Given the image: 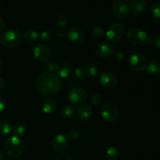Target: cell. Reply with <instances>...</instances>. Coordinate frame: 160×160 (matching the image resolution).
I'll return each instance as SVG.
<instances>
[{"label":"cell","mask_w":160,"mask_h":160,"mask_svg":"<svg viewBox=\"0 0 160 160\" xmlns=\"http://www.w3.org/2000/svg\"><path fill=\"white\" fill-rule=\"evenodd\" d=\"M61 85L62 82L60 78L51 72L41 73L36 80L38 90L45 95H53L58 93L60 90Z\"/></svg>","instance_id":"6da1fadb"},{"label":"cell","mask_w":160,"mask_h":160,"mask_svg":"<svg viewBox=\"0 0 160 160\" xmlns=\"http://www.w3.org/2000/svg\"><path fill=\"white\" fill-rule=\"evenodd\" d=\"M6 152L9 156L17 158L23 154L24 151V143L18 136H11L5 142Z\"/></svg>","instance_id":"7a4b0ae2"},{"label":"cell","mask_w":160,"mask_h":160,"mask_svg":"<svg viewBox=\"0 0 160 160\" xmlns=\"http://www.w3.org/2000/svg\"><path fill=\"white\" fill-rule=\"evenodd\" d=\"M22 41V35L17 30H8L0 36V42L7 48H15Z\"/></svg>","instance_id":"3957f363"},{"label":"cell","mask_w":160,"mask_h":160,"mask_svg":"<svg viewBox=\"0 0 160 160\" xmlns=\"http://www.w3.org/2000/svg\"><path fill=\"white\" fill-rule=\"evenodd\" d=\"M125 34V28L121 23H113L111 25L106 33V38L112 43L120 42Z\"/></svg>","instance_id":"277c9868"},{"label":"cell","mask_w":160,"mask_h":160,"mask_svg":"<svg viewBox=\"0 0 160 160\" xmlns=\"http://www.w3.org/2000/svg\"><path fill=\"white\" fill-rule=\"evenodd\" d=\"M127 38L128 40L134 45H142L146 43L148 35L144 30L138 28H134L128 31Z\"/></svg>","instance_id":"5b68a950"},{"label":"cell","mask_w":160,"mask_h":160,"mask_svg":"<svg viewBox=\"0 0 160 160\" xmlns=\"http://www.w3.org/2000/svg\"><path fill=\"white\" fill-rule=\"evenodd\" d=\"M129 63L131 68L136 71H143L147 67L146 58L139 52L131 55L129 59Z\"/></svg>","instance_id":"8992f818"},{"label":"cell","mask_w":160,"mask_h":160,"mask_svg":"<svg viewBox=\"0 0 160 160\" xmlns=\"http://www.w3.org/2000/svg\"><path fill=\"white\" fill-rule=\"evenodd\" d=\"M112 11L115 16L120 19H125L131 13L129 6L121 0H115L112 3Z\"/></svg>","instance_id":"52a82bcc"},{"label":"cell","mask_w":160,"mask_h":160,"mask_svg":"<svg viewBox=\"0 0 160 160\" xmlns=\"http://www.w3.org/2000/svg\"><path fill=\"white\" fill-rule=\"evenodd\" d=\"M33 53L36 59L41 62H47L51 57L50 48L43 43H38L34 47Z\"/></svg>","instance_id":"ba28073f"},{"label":"cell","mask_w":160,"mask_h":160,"mask_svg":"<svg viewBox=\"0 0 160 160\" xmlns=\"http://www.w3.org/2000/svg\"><path fill=\"white\" fill-rule=\"evenodd\" d=\"M101 115L106 121L109 123L116 121L118 118V112L117 108L112 103H106L102 107Z\"/></svg>","instance_id":"9c48e42d"},{"label":"cell","mask_w":160,"mask_h":160,"mask_svg":"<svg viewBox=\"0 0 160 160\" xmlns=\"http://www.w3.org/2000/svg\"><path fill=\"white\" fill-rule=\"evenodd\" d=\"M87 92L81 88H75L68 95L69 101L73 105L82 104L87 99Z\"/></svg>","instance_id":"30bf717a"},{"label":"cell","mask_w":160,"mask_h":160,"mask_svg":"<svg viewBox=\"0 0 160 160\" xmlns=\"http://www.w3.org/2000/svg\"><path fill=\"white\" fill-rule=\"evenodd\" d=\"M99 81L103 87L106 88H114L118 84V79L111 72H103L99 76Z\"/></svg>","instance_id":"8fae6325"},{"label":"cell","mask_w":160,"mask_h":160,"mask_svg":"<svg viewBox=\"0 0 160 160\" xmlns=\"http://www.w3.org/2000/svg\"><path fill=\"white\" fill-rule=\"evenodd\" d=\"M67 38L74 45H81L84 42V34L80 28H71L67 33Z\"/></svg>","instance_id":"7c38bea8"},{"label":"cell","mask_w":160,"mask_h":160,"mask_svg":"<svg viewBox=\"0 0 160 160\" xmlns=\"http://www.w3.org/2000/svg\"><path fill=\"white\" fill-rule=\"evenodd\" d=\"M51 145L54 151L62 152L65 150L68 145V139L65 134H59L53 138Z\"/></svg>","instance_id":"4fadbf2b"},{"label":"cell","mask_w":160,"mask_h":160,"mask_svg":"<svg viewBox=\"0 0 160 160\" xmlns=\"http://www.w3.org/2000/svg\"><path fill=\"white\" fill-rule=\"evenodd\" d=\"M95 53L100 57H109L113 53V47L109 42H100L95 47Z\"/></svg>","instance_id":"5bb4252c"},{"label":"cell","mask_w":160,"mask_h":160,"mask_svg":"<svg viewBox=\"0 0 160 160\" xmlns=\"http://www.w3.org/2000/svg\"><path fill=\"white\" fill-rule=\"evenodd\" d=\"M72 67L70 64L65 62H59L56 63L55 73L58 77L62 78H67L72 73Z\"/></svg>","instance_id":"9a60e30c"},{"label":"cell","mask_w":160,"mask_h":160,"mask_svg":"<svg viewBox=\"0 0 160 160\" xmlns=\"http://www.w3.org/2000/svg\"><path fill=\"white\" fill-rule=\"evenodd\" d=\"M92 115V106L90 104H82L78 110V117L82 120H88Z\"/></svg>","instance_id":"2e32d148"},{"label":"cell","mask_w":160,"mask_h":160,"mask_svg":"<svg viewBox=\"0 0 160 160\" xmlns=\"http://www.w3.org/2000/svg\"><path fill=\"white\" fill-rule=\"evenodd\" d=\"M130 9L134 15L142 13L147 7L146 0H134L130 5Z\"/></svg>","instance_id":"e0dca14e"},{"label":"cell","mask_w":160,"mask_h":160,"mask_svg":"<svg viewBox=\"0 0 160 160\" xmlns=\"http://www.w3.org/2000/svg\"><path fill=\"white\" fill-rule=\"evenodd\" d=\"M56 106H57V102L56 100L52 98H46L42 102V109L45 113H52L56 109Z\"/></svg>","instance_id":"ac0fdd59"},{"label":"cell","mask_w":160,"mask_h":160,"mask_svg":"<svg viewBox=\"0 0 160 160\" xmlns=\"http://www.w3.org/2000/svg\"><path fill=\"white\" fill-rule=\"evenodd\" d=\"M38 33L34 29H27L23 33V38L30 43H34L38 39Z\"/></svg>","instance_id":"d6986e66"},{"label":"cell","mask_w":160,"mask_h":160,"mask_svg":"<svg viewBox=\"0 0 160 160\" xmlns=\"http://www.w3.org/2000/svg\"><path fill=\"white\" fill-rule=\"evenodd\" d=\"M146 71L148 74L158 75L160 73V62L159 61L152 60L147 65Z\"/></svg>","instance_id":"ffe728a7"},{"label":"cell","mask_w":160,"mask_h":160,"mask_svg":"<svg viewBox=\"0 0 160 160\" xmlns=\"http://www.w3.org/2000/svg\"><path fill=\"white\" fill-rule=\"evenodd\" d=\"M75 108L72 105H65L61 109L60 116L63 119H69L74 114Z\"/></svg>","instance_id":"44dd1931"},{"label":"cell","mask_w":160,"mask_h":160,"mask_svg":"<svg viewBox=\"0 0 160 160\" xmlns=\"http://www.w3.org/2000/svg\"><path fill=\"white\" fill-rule=\"evenodd\" d=\"M105 157L106 160H117L119 158V150L117 147L111 146L106 150Z\"/></svg>","instance_id":"7402d4cb"},{"label":"cell","mask_w":160,"mask_h":160,"mask_svg":"<svg viewBox=\"0 0 160 160\" xmlns=\"http://www.w3.org/2000/svg\"><path fill=\"white\" fill-rule=\"evenodd\" d=\"M56 23L60 30H65L68 26V19L65 15L59 14L56 18Z\"/></svg>","instance_id":"603a6c76"},{"label":"cell","mask_w":160,"mask_h":160,"mask_svg":"<svg viewBox=\"0 0 160 160\" xmlns=\"http://www.w3.org/2000/svg\"><path fill=\"white\" fill-rule=\"evenodd\" d=\"M84 70H85L86 76H88V78H93L94 79V78H96L98 77V68L94 64H88V65H87Z\"/></svg>","instance_id":"cb8c5ba5"},{"label":"cell","mask_w":160,"mask_h":160,"mask_svg":"<svg viewBox=\"0 0 160 160\" xmlns=\"http://www.w3.org/2000/svg\"><path fill=\"white\" fill-rule=\"evenodd\" d=\"M12 129L9 123L6 122H0V135L7 137L12 133Z\"/></svg>","instance_id":"d4e9b609"},{"label":"cell","mask_w":160,"mask_h":160,"mask_svg":"<svg viewBox=\"0 0 160 160\" xmlns=\"http://www.w3.org/2000/svg\"><path fill=\"white\" fill-rule=\"evenodd\" d=\"M12 131H13V133L15 134L16 136L20 137V136L23 135L25 131H26V126L22 122H17L14 124Z\"/></svg>","instance_id":"484cf974"},{"label":"cell","mask_w":160,"mask_h":160,"mask_svg":"<svg viewBox=\"0 0 160 160\" xmlns=\"http://www.w3.org/2000/svg\"><path fill=\"white\" fill-rule=\"evenodd\" d=\"M147 45L151 46L156 47V48H160V35L159 34H152L148 38L146 42Z\"/></svg>","instance_id":"4316f807"},{"label":"cell","mask_w":160,"mask_h":160,"mask_svg":"<svg viewBox=\"0 0 160 160\" xmlns=\"http://www.w3.org/2000/svg\"><path fill=\"white\" fill-rule=\"evenodd\" d=\"M152 13L155 18L160 20V1L153 3L152 6Z\"/></svg>","instance_id":"83f0119b"},{"label":"cell","mask_w":160,"mask_h":160,"mask_svg":"<svg viewBox=\"0 0 160 160\" xmlns=\"http://www.w3.org/2000/svg\"><path fill=\"white\" fill-rule=\"evenodd\" d=\"M92 34L94 38H100L103 37L105 34V31L103 28L101 27H94L92 29Z\"/></svg>","instance_id":"f1b7e54d"},{"label":"cell","mask_w":160,"mask_h":160,"mask_svg":"<svg viewBox=\"0 0 160 160\" xmlns=\"http://www.w3.org/2000/svg\"><path fill=\"white\" fill-rule=\"evenodd\" d=\"M73 75L76 78L80 80H83L85 78L86 73L85 70H84V68L82 67H77V68L74 69L73 70Z\"/></svg>","instance_id":"f546056e"},{"label":"cell","mask_w":160,"mask_h":160,"mask_svg":"<svg viewBox=\"0 0 160 160\" xmlns=\"http://www.w3.org/2000/svg\"><path fill=\"white\" fill-rule=\"evenodd\" d=\"M67 139L70 141H77L81 138V132L78 130L73 129L71 130L70 132L68 133L67 136Z\"/></svg>","instance_id":"4dcf8cb0"},{"label":"cell","mask_w":160,"mask_h":160,"mask_svg":"<svg viewBox=\"0 0 160 160\" xmlns=\"http://www.w3.org/2000/svg\"><path fill=\"white\" fill-rule=\"evenodd\" d=\"M40 38L42 42L46 43V42H49L51 41L52 38V34L49 30H45L41 33Z\"/></svg>","instance_id":"1f68e13d"},{"label":"cell","mask_w":160,"mask_h":160,"mask_svg":"<svg viewBox=\"0 0 160 160\" xmlns=\"http://www.w3.org/2000/svg\"><path fill=\"white\" fill-rule=\"evenodd\" d=\"M102 101V95L100 94L96 93L92 95V99H91V103H92V106H97L101 104Z\"/></svg>","instance_id":"d6a6232c"},{"label":"cell","mask_w":160,"mask_h":160,"mask_svg":"<svg viewBox=\"0 0 160 160\" xmlns=\"http://www.w3.org/2000/svg\"><path fill=\"white\" fill-rule=\"evenodd\" d=\"M56 63H57V62H56L55 61H52V60L47 61L46 63H45V69L48 70L47 72H51V73L55 72V70H56Z\"/></svg>","instance_id":"836d02e7"},{"label":"cell","mask_w":160,"mask_h":160,"mask_svg":"<svg viewBox=\"0 0 160 160\" xmlns=\"http://www.w3.org/2000/svg\"><path fill=\"white\" fill-rule=\"evenodd\" d=\"M55 160H72V157L69 153L62 152L61 154L58 155Z\"/></svg>","instance_id":"e575fe53"},{"label":"cell","mask_w":160,"mask_h":160,"mask_svg":"<svg viewBox=\"0 0 160 160\" xmlns=\"http://www.w3.org/2000/svg\"><path fill=\"white\" fill-rule=\"evenodd\" d=\"M126 57V53L123 51H117L114 53V58L118 60H122Z\"/></svg>","instance_id":"d590c367"},{"label":"cell","mask_w":160,"mask_h":160,"mask_svg":"<svg viewBox=\"0 0 160 160\" xmlns=\"http://www.w3.org/2000/svg\"><path fill=\"white\" fill-rule=\"evenodd\" d=\"M6 106H7V103L5 99H3L2 98H0V112H2L6 109Z\"/></svg>","instance_id":"8d00e7d4"},{"label":"cell","mask_w":160,"mask_h":160,"mask_svg":"<svg viewBox=\"0 0 160 160\" xmlns=\"http://www.w3.org/2000/svg\"><path fill=\"white\" fill-rule=\"evenodd\" d=\"M5 86H6V81H5L4 78L0 77V92L3 91V89L5 88Z\"/></svg>","instance_id":"74e56055"},{"label":"cell","mask_w":160,"mask_h":160,"mask_svg":"<svg viewBox=\"0 0 160 160\" xmlns=\"http://www.w3.org/2000/svg\"><path fill=\"white\" fill-rule=\"evenodd\" d=\"M4 28H5V21L2 18L0 17V33L4 30Z\"/></svg>","instance_id":"f35d334b"},{"label":"cell","mask_w":160,"mask_h":160,"mask_svg":"<svg viewBox=\"0 0 160 160\" xmlns=\"http://www.w3.org/2000/svg\"><path fill=\"white\" fill-rule=\"evenodd\" d=\"M66 34H67V33H66L63 30H60V31H58V35H59V37L63 38V37H65Z\"/></svg>","instance_id":"ab89813d"},{"label":"cell","mask_w":160,"mask_h":160,"mask_svg":"<svg viewBox=\"0 0 160 160\" xmlns=\"http://www.w3.org/2000/svg\"><path fill=\"white\" fill-rule=\"evenodd\" d=\"M4 152H3V151H2L1 149H0V160H2L4 159Z\"/></svg>","instance_id":"60d3db41"},{"label":"cell","mask_w":160,"mask_h":160,"mask_svg":"<svg viewBox=\"0 0 160 160\" xmlns=\"http://www.w3.org/2000/svg\"><path fill=\"white\" fill-rule=\"evenodd\" d=\"M3 68H4V62L2 60H0V71H2Z\"/></svg>","instance_id":"b9f144b4"},{"label":"cell","mask_w":160,"mask_h":160,"mask_svg":"<svg viewBox=\"0 0 160 160\" xmlns=\"http://www.w3.org/2000/svg\"><path fill=\"white\" fill-rule=\"evenodd\" d=\"M125 1H128V2H130V1H132V0H125Z\"/></svg>","instance_id":"7bdbcfd3"},{"label":"cell","mask_w":160,"mask_h":160,"mask_svg":"<svg viewBox=\"0 0 160 160\" xmlns=\"http://www.w3.org/2000/svg\"><path fill=\"white\" fill-rule=\"evenodd\" d=\"M0 8H1V5H0Z\"/></svg>","instance_id":"ee69618b"}]
</instances>
